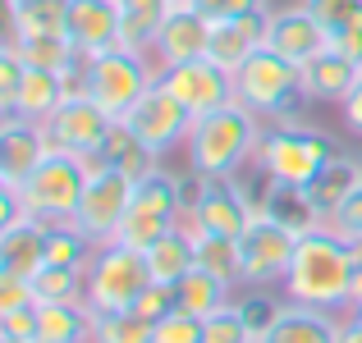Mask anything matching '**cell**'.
<instances>
[{"instance_id":"cell-6","label":"cell","mask_w":362,"mask_h":343,"mask_svg":"<svg viewBox=\"0 0 362 343\" xmlns=\"http://www.w3.org/2000/svg\"><path fill=\"white\" fill-rule=\"evenodd\" d=\"M303 97V73L271 46L252 55L239 73H234V101L247 106L257 119H289V106Z\"/></svg>"},{"instance_id":"cell-49","label":"cell","mask_w":362,"mask_h":343,"mask_svg":"<svg viewBox=\"0 0 362 343\" xmlns=\"http://www.w3.org/2000/svg\"><path fill=\"white\" fill-rule=\"evenodd\" d=\"M339 343H362V320L358 316H344V325H339Z\"/></svg>"},{"instance_id":"cell-9","label":"cell","mask_w":362,"mask_h":343,"mask_svg":"<svg viewBox=\"0 0 362 343\" xmlns=\"http://www.w3.org/2000/svg\"><path fill=\"white\" fill-rule=\"evenodd\" d=\"M110 128H115V119H110V114L101 110L83 88H74L69 97L60 101V110L46 119V138H51V147L69 151V156H83V160L101 156Z\"/></svg>"},{"instance_id":"cell-40","label":"cell","mask_w":362,"mask_h":343,"mask_svg":"<svg viewBox=\"0 0 362 343\" xmlns=\"http://www.w3.org/2000/svg\"><path fill=\"white\" fill-rule=\"evenodd\" d=\"M133 311H138V316H147L151 325H156V320H165L170 311H179V293L170 289V284H147V289H142V298L133 302Z\"/></svg>"},{"instance_id":"cell-38","label":"cell","mask_w":362,"mask_h":343,"mask_svg":"<svg viewBox=\"0 0 362 343\" xmlns=\"http://www.w3.org/2000/svg\"><path fill=\"white\" fill-rule=\"evenodd\" d=\"M202 343H247V325H243V316H239V307H234V302L206 320Z\"/></svg>"},{"instance_id":"cell-46","label":"cell","mask_w":362,"mask_h":343,"mask_svg":"<svg viewBox=\"0 0 362 343\" xmlns=\"http://www.w3.org/2000/svg\"><path fill=\"white\" fill-rule=\"evenodd\" d=\"M339 114H344L349 133H358V138H362V78L354 83V92H349V97L339 101Z\"/></svg>"},{"instance_id":"cell-28","label":"cell","mask_w":362,"mask_h":343,"mask_svg":"<svg viewBox=\"0 0 362 343\" xmlns=\"http://www.w3.org/2000/svg\"><path fill=\"white\" fill-rule=\"evenodd\" d=\"M179 311H188V316H197V320H211L216 311H225L234 302V289L225 279H216V275H206V270H188L184 279H179Z\"/></svg>"},{"instance_id":"cell-26","label":"cell","mask_w":362,"mask_h":343,"mask_svg":"<svg viewBox=\"0 0 362 343\" xmlns=\"http://www.w3.org/2000/svg\"><path fill=\"white\" fill-rule=\"evenodd\" d=\"M97 165H110V169H119V174H129V179H147L160 160L151 156V147L129 128V119H115V128H110V138H106V147H101Z\"/></svg>"},{"instance_id":"cell-48","label":"cell","mask_w":362,"mask_h":343,"mask_svg":"<svg viewBox=\"0 0 362 343\" xmlns=\"http://www.w3.org/2000/svg\"><path fill=\"white\" fill-rule=\"evenodd\" d=\"M362 307V261H354V275H349V298H344V311H358Z\"/></svg>"},{"instance_id":"cell-45","label":"cell","mask_w":362,"mask_h":343,"mask_svg":"<svg viewBox=\"0 0 362 343\" xmlns=\"http://www.w3.org/2000/svg\"><path fill=\"white\" fill-rule=\"evenodd\" d=\"M330 46H335L339 55H349L354 64H362V18H354L349 28H339V32L330 37Z\"/></svg>"},{"instance_id":"cell-25","label":"cell","mask_w":362,"mask_h":343,"mask_svg":"<svg viewBox=\"0 0 362 343\" xmlns=\"http://www.w3.org/2000/svg\"><path fill=\"white\" fill-rule=\"evenodd\" d=\"M358 183H362V160L339 156V151H335V156L326 160V169L308 183V193H312V202H317V211L330 220V215H335L339 206L358 193Z\"/></svg>"},{"instance_id":"cell-35","label":"cell","mask_w":362,"mask_h":343,"mask_svg":"<svg viewBox=\"0 0 362 343\" xmlns=\"http://www.w3.org/2000/svg\"><path fill=\"white\" fill-rule=\"evenodd\" d=\"M151 320L138 311H92V343H151Z\"/></svg>"},{"instance_id":"cell-36","label":"cell","mask_w":362,"mask_h":343,"mask_svg":"<svg viewBox=\"0 0 362 343\" xmlns=\"http://www.w3.org/2000/svg\"><path fill=\"white\" fill-rule=\"evenodd\" d=\"M202 330H206V320L188 316V311H170L165 320H156L151 343H202Z\"/></svg>"},{"instance_id":"cell-8","label":"cell","mask_w":362,"mask_h":343,"mask_svg":"<svg viewBox=\"0 0 362 343\" xmlns=\"http://www.w3.org/2000/svg\"><path fill=\"white\" fill-rule=\"evenodd\" d=\"M133 193H138V179L119 174L110 165H92V179H88V193H83L78 211H74V224L92 238V243H115L124 215L133 206Z\"/></svg>"},{"instance_id":"cell-42","label":"cell","mask_w":362,"mask_h":343,"mask_svg":"<svg viewBox=\"0 0 362 343\" xmlns=\"http://www.w3.org/2000/svg\"><path fill=\"white\" fill-rule=\"evenodd\" d=\"M37 330V307H18L0 316V343H33Z\"/></svg>"},{"instance_id":"cell-16","label":"cell","mask_w":362,"mask_h":343,"mask_svg":"<svg viewBox=\"0 0 362 343\" xmlns=\"http://www.w3.org/2000/svg\"><path fill=\"white\" fill-rule=\"evenodd\" d=\"M266 23H271V9H252V14L211 23V46H206V60H216L225 73H239L243 64L266 46Z\"/></svg>"},{"instance_id":"cell-43","label":"cell","mask_w":362,"mask_h":343,"mask_svg":"<svg viewBox=\"0 0 362 343\" xmlns=\"http://www.w3.org/2000/svg\"><path fill=\"white\" fill-rule=\"evenodd\" d=\"M193 9L211 23L221 18H239V14H252V9H266V0H193Z\"/></svg>"},{"instance_id":"cell-12","label":"cell","mask_w":362,"mask_h":343,"mask_svg":"<svg viewBox=\"0 0 362 343\" xmlns=\"http://www.w3.org/2000/svg\"><path fill=\"white\" fill-rule=\"evenodd\" d=\"M156 78L193 119H202V114H211V110H221V106L234 101V73H225L221 64L206 60V55L202 60H184V64H165Z\"/></svg>"},{"instance_id":"cell-7","label":"cell","mask_w":362,"mask_h":343,"mask_svg":"<svg viewBox=\"0 0 362 343\" xmlns=\"http://www.w3.org/2000/svg\"><path fill=\"white\" fill-rule=\"evenodd\" d=\"M151 284L147 256L124 243H101L88 261V307L92 311H129Z\"/></svg>"},{"instance_id":"cell-34","label":"cell","mask_w":362,"mask_h":343,"mask_svg":"<svg viewBox=\"0 0 362 343\" xmlns=\"http://www.w3.org/2000/svg\"><path fill=\"white\" fill-rule=\"evenodd\" d=\"M284 302L289 298H271V289H247L243 298H234V307H239V316L247 325V343H271V330L280 320Z\"/></svg>"},{"instance_id":"cell-27","label":"cell","mask_w":362,"mask_h":343,"mask_svg":"<svg viewBox=\"0 0 362 343\" xmlns=\"http://www.w3.org/2000/svg\"><path fill=\"white\" fill-rule=\"evenodd\" d=\"M5 14H9L5 37H46L64 32L69 0H5Z\"/></svg>"},{"instance_id":"cell-23","label":"cell","mask_w":362,"mask_h":343,"mask_svg":"<svg viewBox=\"0 0 362 343\" xmlns=\"http://www.w3.org/2000/svg\"><path fill=\"white\" fill-rule=\"evenodd\" d=\"M33 343H92V307L88 302H42Z\"/></svg>"},{"instance_id":"cell-17","label":"cell","mask_w":362,"mask_h":343,"mask_svg":"<svg viewBox=\"0 0 362 343\" xmlns=\"http://www.w3.org/2000/svg\"><path fill=\"white\" fill-rule=\"evenodd\" d=\"M64 37L74 42L78 60H92V55L119 46V5L115 0H69Z\"/></svg>"},{"instance_id":"cell-14","label":"cell","mask_w":362,"mask_h":343,"mask_svg":"<svg viewBox=\"0 0 362 343\" xmlns=\"http://www.w3.org/2000/svg\"><path fill=\"white\" fill-rule=\"evenodd\" d=\"M129 128L138 133L142 142L151 147V156H170L175 147H184L188 142V128H193V114L179 106L175 97H170L165 88H160V78L147 88V97L138 101V106L129 110Z\"/></svg>"},{"instance_id":"cell-44","label":"cell","mask_w":362,"mask_h":343,"mask_svg":"<svg viewBox=\"0 0 362 343\" xmlns=\"http://www.w3.org/2000/svg\"><path fill=\"white\" fill-rule=\"evenodd\" d=\"M330 229H335V234L339 238H362V183H358V193L354 197H349V202L344 206H339V211L335 215H330V220H326Z\"/></svg>"},{"instance_id":"cell-10","label":"cell","mask_w":362,"mask_h":343,"mask_svg":"<svg viewBox=\"0 0 362 343\" xmlns=\"http://www.w3.org/2000/svg\"><path fill=\"white\" fill-rule=\"evenodd\" d=\"M262 215V197H247L239 179H202L193 206H188V220L193 234H221V238H243V229Z\"/></svg>"},{"instance_id":"cell-31","label":"cell","mask_w":362,"mask_h":343,"mask_svg":"<svg viewBox=\"0 0 362 343\" xmlns=\"http://www.w3.org/2000/svg\"><path fill=\"white\" fill-rule=\"evenodd\" d=\"M170 229H179L175 215H165V211H156V206H142V202H133L129 206V215H124V224H119V234H115V243L124 247H133V252H147L156 238H165Z\"/></svg>"},{"instance_id":"cell-18","label":"cell","mask_w":362,"mask_h":343,"mask_svg":"<svg viewBox=\"0 0 362 343\" xmlns=\"http://www.w3.org/2000/svg\"><path fill=\"white\" fill-rule=\"evenodd\" d=\"M206 46H211V18H202L197 9H170L156 28L151 60H156V69L184 64V60H202Z\"/></svg>"},{"instance_id":"cell-20","label":"cell","mask_w":362,"mask_h":343,"mask_svg":"<svg viewBox=\"0 0 362 343\" xmlns=\"http://www.w3.org/2000/svg\"><path fill=\"white\" fill-rule=\"evenodd\" d=\"M74 88H83L78 73H55V69H33V64H28L23 83H18V97H14V110H9V114H23V119L46 124Z\"/></svg>"},{"instance_id":"cell-11","label":"cell","mask_w":362,"mask_h":343,"mask_svg":"<svg viewBox=\"0 0 362 343\" xmlns=\"http://www.w3.org/2000/svg\"><path fill=\"white\" fill-rule=\"evenodd\" d=\"M293 247H298V234L266 215H257L252 224L243 229L239 252H243V289H275L284 284L293 261Z\"/></svg>"},{"instance_id":"cell-37","label":"cell","mask_w":362,"mask_h":343,"mask_svg":"<svg viewBox=\"0 0 362 343\" xmlns=\"http://www.w3.org/2000/svg\"><path fill=\"white\" fill-rule=\"evenodd\" d=\"M23 73H28V64H23V55L14 51V46H0V114H9L14 110V97H18V83H23Z\"/></svg>"},{"instance_id":"cell-5","label":"cell","mask_w":362,"mask_h":343,"mask_svg":"<svg viewBox=\"0 0 362 343\" xmlns=\"http://www.w3.org/2000/svg\"><path fill=\"white\" fill-rule=\"evenodd\" d=\"M92 165H97V160L69 156V151H51V156L37 165V174L14 193V202L23 206L28 215H37V220H74L83 193H88Z\"/></svg>"},{"instance_id":"cell-51","label":"cell","mask_w":362,"mask_h":343,"mask_svg":"<svg viewBox=\"0 0 362 343\" xmlns=\"http://www.w3.org/2000/svg\"><path fill=\"white\" fill-rule=\"evenodd\" d=\"M344 316H358V320H362V307H358V311H344Z\"/></svg>"},{"instance_id":"cell-29","label":"cell","mask_w":362,"mask_h":343,"mask_svg":"<svg viewBox=\"0 0 362 343\" xmlns=\"http://www.w3.org/2000/svg\"><path fill=\"white\" fill-rule=\"evenodd\" d=\"M9 46H14L18 55H23V64H33V69H55V73H78L83 60L78 51H74V42L64 32H46V37H5Z\"/></svg>"},{"instance_id":"cell-24","label":"cell","mask_w":362,"mask_h":343,"mask_svg":"<svg viewBox=\"0 0 362 343\" xmlns=\"http://www.w3.org/2000/svg\"><path fill=\"white\" fill-rule=\"evenodd\" d=\"M193 243H197L193 229H170L165 238H156V243L142 252V256H147V270H151V284H170V289H179V279L197 265Z\"/></svg>"},{"instance_id":"cell-47","label":"cell","mask_w":362,"mask_h":343,"mask_svg":"<svg viewBox=\"0 0 362 343\" xmlns=\"http://www.w3.org/2000/svg\"><path fill=\"white\" fill-rule=\"evenodd\" d=\"M119 14H151V18H165L170 14V0H115Z\"/></svg>"},{"instance_id":"cell-39","label":"cell","mask_w":362,"mask_h":343,"mask_svg":"<svg viewBox=\"0 0 362 343\" xmlns=\"http://www.w3.org/2000/svg\"><path fill=\"white\" fill-rule=\"evenodd\" d=\"M303 5L330 28V37H335L339 28H349L354 18H362V0H303Z\"/></svg>"},{"instance_id":"cell-41","label":"cell","mask_w":362,"mask_h":343,"mask_svg":"<svg viewBox=\"0 0 362 343\" xmlns=\"http://www.w3.org/2000/svg\"><path fill=\"white\" fill-rule=\"evenodd\" d=\"M18 307H37V289H33V279L0 270V316H5V311H18Z\"/></svg>"},{"instance_id":"cell-50","label":"cell","mask_w":362,"mask_h":343,"mask_svg":"<svg viewBox=\"0 0 362 343\" xmlns=\"http://www.w3.org/2000/svg\"><path fill=\"white\" fill-rule=\"evenodd\" d=\"M170 9H193V0H170Z\"/></svg>"},{"instance_id":"cell-2","label":"cell","mask_w":362,"mask_h":343,"mask_svg":"<svg viewBox=\"0 0 362 343\" xmlns=\"http://www.w3.org/2000/svg\"><path fill=\"white\" fill-rule=\"evenodd\" d=\"M257 142H262V119L239 101H230V106L193 119L184 156L188 169L202 179H234L257 156Z\"/></svg>"},{"instance_id":"cell-13","label":"cell","mask_w":362,"mask_h":343,"mask_svg":"<svg viewBox=\"0 0 362 343\" xmlns=\"http://www.w3.org/2000/svg\"><path fill=\"white\" fill-rule=\"evenodd\" d=\"M51 151L55 147L46 138V124L23 119V114H5L0 119V188H5V197H14Z\"/></svg>"},{"instance_id":"cell-22","label":"cell","mask_w":362,"mask_h":343,"mask_svg":"<svg viewBox=\"0 0 362 343\" xmlns=\"http://www.w3.org/2000/svg\"><path fill=\"white\" fill-rule=\"evenodd\" d=\"M262 215L284 229H293V234H312V229L326 224V215L317 211V202H312L308 188H293V183H266L262 193Z\"/></svg>"},{"instance_id":"cell-3","label":"cell","mask_w":362,"mask_h":343,"mask_svg":"<svg viewBox=\"0 0 362 343\" xmlns=\"http://www.w3.org/2000/svg\"><path fill=\"white\" fill-rule=\"evenodd\" d=\"M330 156H335V142L321 128H308V124H293V119H275L271 128H262L252 165L262 169L271 183L308 188L312 179L326 169Z\"/></svg>"},{"instance_id":"cell-4","label":"cell","mask_w":362,"mask_h":343,"mask_svg":"<svg viewBox=\"0 0 362 343\" xmlns=\"http://www.w3.org/2000/svg\"><path fill=\"white\" fill-rule=\"evenodd\" d=\"M156 60L138 51H124V46H110V51L83 60L78 83L110 119H129V110L147 97V88L156 83Z\"/></svg>"},{"instance_id":"cell-19","label":"cell","mask_w":362,"mask_h":343,"mask_svg":"<svg viewBox=\"0 0 362 343\" xmlns=\"http://www.w3.org/2000/svg\"><path fill=\"white\" fill-rule=\"evenodd\" d=\"M298 73H303V101H317V106H339L358 83V64L349 55H339L335 46H326Z\"/></svg>"},{"instance_id":"cell-1","label":"cell","mask_w":362,"mask_h":343,"mask_svg":"<svg viewBox=\"0 0 362 343\" xmlns=\"http://www.w3.org/2000/svg\"><path fill=\"white\" fill-rule=\"evenodd\" d=\"M349 275H354V247H349V238H339L330 224H321V229H312V234L298 238L289 275H284L280 289H284L289 302L344 311Z\"/></svg>"},{"instance_id":"cell-21","label":"cell","mask_w":362,"mask_h":343,"mask_svg":"<svg viewBox=\"0 0 362 343\" xmlns=\"http://www.w3.org/2000/svg\"><path fill=\"white\" fill-rule=\"evenodd\" d=\"M339 325H344V311L284 302L280 320L271 330V343H339Z\"/></svg>"},{"instance_id":"cell-33","label":"cell","mask_w":362,"mask_h":343,"mask_svg":"<svg viewBox=\"0 0 362 343\" xmlns=\"http://www.w3.org/2000/svg\"><path fill=\"white\" fill-rule=\"evenodd\" d=\"M33 289H37V307L42 302H88V270H78V265H42Z\"/></svg>"},{"instance_id":"cell-30","label":"cell","mask_w":362,"mask_h":343,"mask_svg":"<svg viewBox=\"0 0 362 343\" xmlns=\"http://www.w3.org/2000/svg\"><path fill=\"white\" fill-rule=\"evenodd\" d=\"M197 252V270L225 279L230 289H243V252H239V238H221V234H197L193 243Z\"/></svg>"},{"instance_id":"cell-32","label":"cell","mask_w":362,"mask_h":343,"mask_svg":"<svg viewBox=\"0 0 362 343\" xmlns=\"http://www.w3.org/2000/svg\"><path fill=\"white\" fill-rule=\"evenodd\" d=\"M92 252H97V243L74 220H51V229H46V265H78V270H88Z\"/></svg>"},{"instance_id":"cell-15","label":"cell","mask_w":362,"mask_h":343,"mask_svg":"<svg viewBox=\"0 0 362 343\" xmlns=\"http://www.w3.org/2000/svg\"><path fill=\"white\" fill-rule=\"evenodd\" d=\"M266 46H271L275 55H284L289 64H298V69H303L308 60H317V55L330 46V28L298 0V5L271 9V23H266Z\"/></svg>"}]
</instances>
